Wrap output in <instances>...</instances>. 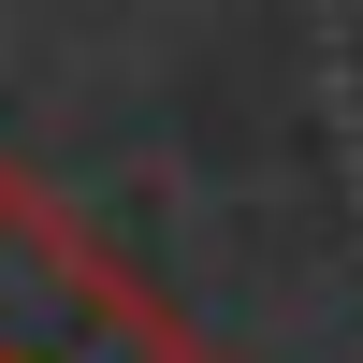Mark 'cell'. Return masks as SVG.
Instances as JSON below:
<instances>
[{"label":"cell","mask_w":363,"mask_h":363,"mask_svg":"<svg viewBox=\"0 0 363 363\" xmlns=\"http://www.w3.org/2000/svg\"><path fill=\"white\" fill-rule=\"evenodd\" d=\"M0 363H233L174 320L160 277L102 247L87 203H58L29 160H0Z\"/></svg>","instance_id":"1"}]
</instances>
